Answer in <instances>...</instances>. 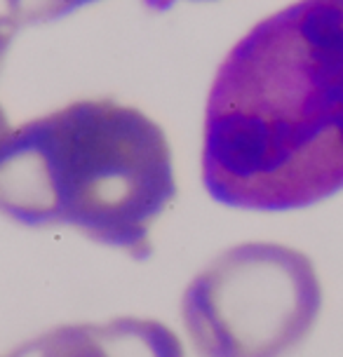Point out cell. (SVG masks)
Returning <instances> with one entry per match:
<instances>
[{
  "label": "cell",
  "instance_id": "cell-1",
  "mask_svg": "<svg viewBox=\"0 0 343 357\" xmlns=\"http://www.w3.org/2000/svg\"><path fill=\"white\" fill-rule=\"evenodd\" d=\"M214 200L291 212L343 188V0H298L221 63L205 111Z\"/></svg>",
  "mask_w": 343,
  "mask_h": 357
},
{
  "label": "cell",
  "instance_id": "cell-2",
  "mask_svg": "<svg viewBox=\"0 0 343 357\" xmlns=\"http://www.w3.org/2000/svg\"><path fill=\"white\" fill-rule=\"evenodd\" d=\"M176 195L160 125L113 99L29 120L0 146V214L24 226H73L132 257Z\"/></svg>",
  "mask_w": 343,
  "mask_h": 357
},
{
  "label": "cell",
  "instance_id": "cell-3",
  "mask_svg": "<svg viewBox=\"0 0 343 357\" xmlns=\"http://www.w3.org/2000/svg\"><path fill=\"white\" fill-rule=\"evenodd\" d=\"M322 287L310 259L277 242H245L195 275L181 317L200 357H284L310 334Z\"/></svg>",
  "mask_w": 343,
  "mask_h": 357
},
{
  "label": "cell",
  "instance_id": "cell-4",
  "mask_svg": "<svg viewBox=\"0 0 343 357\" xmlns=\"http://www.w3.org/2000/svg\"><path fill=\"white\" fill-rule=\"evenodd\" d=\"M10 357H186L179 336L148 317L66 324L36 336Z\"/></svg>",
  "mask_w": 343,
  "mask_h": 357
},
{
  "label": "cell",
  "instance_id": "cell-5",
  "mask_svg": "<svg viewBox=\"0 0 343 357\" xmlns=\"http://www.w3.org/2000/svg\"><path fill=\"white\" fill-rule=\"evenodd\" d=\"M10 10V19L17 24H38L52 22L56 17H63L73 10H80L94 0H5Z\"/></svg>",
  "mask_w": 343,
  "mask_h": 357
},
{
  "label": "cell",
  "instance_id": "cell-6",
  "mask_svg": "<svg viewBox=\"0 0 343 357\" xmlns=\"http://www.w3.org/2000/svg\"><path fill=\"white\" fill-rule=\"evenodd\" d=\"M15 31H17V24L12 22L10 17H0V61H3L5 50H8V45L12 40V36H15Z\"/></svg>",
  "mask_w": 343,
  "mask_h": 357
},
{
  "label": "cell",
  "instance_id": "cell-7",
  "mask_svg": "<svg viewBox=\"0 0 343 357\" xmlns=\"http://www.w3.org/2000/svg\"><path fill=\"white\" fill-rule=\"evenodd\" d=\"M10 132H12V127L8 123V116H5V111L0 108V146L5 144V139L10 137Z\"/></svg>",
  "mask_w": 343,
  "mask_h": 357
},
{
  "label": "cell",
  "instance_id": "cell-8",
  "mask_svg": "<svg viewBox=\"0 0 343 357\" xmlns=\"http://www.w3.org/2000/svg\"><path fill=\"white\" fill-rule=\"evenodd\" d=\"M176 0H144V5L148 10H158V12H162V10H167L169 5H174Z\"/></svg>",
  "mask_w": 343,
  "mask_h": 357
}]
</instances>
